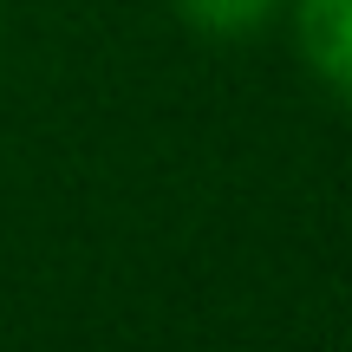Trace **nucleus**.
Segmentation results:
<instances>
[{
  "label": "nucleus",
  "instance_id": "obj_1",
  "mask_svg": "<svg viewBox=\"0 0 352 352\" xmlns=\"http://www.w3.org/2000/svg\"><path fill=\"white\" fill-rule=\"evenodd\" d=\"M287 20L300 65L340 104H352V0H287Z\"/></svg>",
  "mask_w": 352,
  "mask_h": 352
},
{
  "label": "nucleus",
  "instance_id": "obj_2",
  "mask_svg": "<svg viewBox=\"0 0 352 352\" xmlns=\"http://www.w3.org/2000/svg\"><path fill=\"white\" fill-rule=\"evenodd\" d=\"M176 20L196 39H215V46H241V39H261L267 26L287 13V0H170Z\"/></svg>",
  "mask_w": 352,
  "mask_h": 352
}]
</instances>
